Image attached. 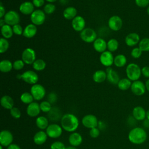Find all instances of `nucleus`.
<instances>
[{
  "label": "nucleus",
  "mask_w": 149,
  "mask_h": 149,
  "mask_svg": "<svg viewBox=\"0 0 149 149\" xmlns=\"http://www.w3.org/2000/svg\"><path fill=\"white\" fill-rule=\"evenodd\" d=\"M127 62L126 57L123 54H119L114 58L113 63L118 68L123 67Z\"/></svg>",
  "instance_id": "2f4dec72"
},
{
  "label": "nucleus",
  "mask_w": 149,
  "mask_h": 149,
  "mask_svg": "<svg viewBox=\"0 0 149 149\" xmlns=\"http://www.w3.org/2000/svg\"><path fill=\"white\" fill-rule=\"evenodd\" d=\"M45 13L40 9L34 10L30 16V20L33 24L40 26L44 23L45 20Z\"/></svg>",
  "instance_id": "6e6552de"
},
{
  "label": "nucleus",
  "mask_w": 149,
  "mask_h": 149,
  "mask_svg": "<svg viewBox=\"0 0 149 149\" xmlns=\"http://www.w3.org/2000/svg\"><path fill=\"white\" fill-rule=\"evenodd\" d=\"M36 124L37 127H38L40 129H41V130L46 129L49 125L48 119L44 116H38L36 119Z\"/></svg>",
  "instance_id": "c85d7f7f"
},
{
  "label": "nucleus",
  "mask_w": 149,
  "mask_h": 149,
  "mask_svg": "<svg viewBox=\"0 0 149 149\" xmlns=\"http://www.w3.org/2000/svg\"><path fill=\"white\" fill-rule=\"evenodd\" d=\"M41 111L40 104L36 102H33L28 105L26 112L30 117H36L39 115Z\"/></svg>",
  "instance_id": "a211bd4d"
},
{
  "label": "nucleus",
  "mask_w": 149,
  "mask_h": 149,
  "mask_svg": "<svg viewBox=\"0 0 149 149\" xmlns=\"http://www.w3.org/2000/svg\"><path fill=\"white\" fill-rule=\"evenodd\" d=\"M83 125L88 129L97 127L98 124V121L97 117L92 114L85 115L81 119Z\"/></svg>",
  "instance_id": "f8f14e48"
},
{
  "label": "nucleus",
  "mask_w": 149,
  "mask_h": 149,
  "mask_svg": "<svg viewBox=\"0 0 149 149\" xmlns=\"http://www.w3.org/2000/svg\"><path fill=\"white\" fill-rule=\"evenodd\" d=\"M13 136L12 133L8 130H3L0 133V144L3 147H8L12 144Z\"/></svg>",
  "instance_id": "ddd939ff"
},
{
  "label": "nucleus",
  "mask_w": 149,
  "mask_h": 149,
  "mask_svg": "<svg viewBox=\"0 0 149 149\" xmlns=\"http://www.w3.org/2000/svg\"><path fill=\"white\" fill-rule=\"evenodd\" d=\"M147 119L149 120V109L146 111V118Z\"/></svg>",
  "instance_id": "6e6d98bb"
},
{
  "label": "nucleus",
  "mask_w": 149,
  "mask_h": 149,
  "mask_svg": "<svg viewBox=\"0 0 149 149\" xmlns=\"http://www.w3.org/2000/svg\"><path fill=\"white\" fill-rule=\"evenodd\" d=\"M147 138L146 131L140 127L133 128L128 134L129 141L134 144H141L146 141Z\"/></svg>",
  "instance_id": "f03ea898"
},
{
  "label": "nucleus",
  "mask_w": 149,
  "mask_h": 149,
  "mask_svg": "<svg viewBox=\"0 0 149 149\" xmlns=\"http://www.w3.org/2000/svg\"><path fill=\"white\" fill-rule=\"evenodd\" d=\"M5 9L4 8V7L2 5V3H1V5H0V17L1 19L2 17H4L5 15Z\"/></svg>",
  "instance_id": "3c124183"
},
{
  "label": "nucleus",
  "mask_w": 149,
  "mask_h": 149,
  "mask_svg": "<svg viewBox=\"0 0 149 149\" xmlns=\"http://www.w3.org/2000/svg\"><path fill=\"white\" fill-rule=\"evenodd\" d=\"M5 22L4 19L1 18V19H0V26H1V27H2L3 25L5 24Z\"/></svg>",
  "instance_id": "5fc2aeb1"
},
{
  "label": "nucleus",
  "mask_w": 149,
  "mask_h": 149,
  "mask_svg": "<svg viewBox=\"0 0 149 149\" xmlns=\"http://www.w3.org/2000/svg\"><path fill=\"white\" fill-rule=\"evenodd\" d=\"M93 79L95 83H100L107 79V73L102 70H97L93 76Z\"/></svg>",
  "instance_id": "cd10ccee"
},
{
  "label": "nucleus",
  "mask_w": 149,
  "mask_h": 149,
  "mask_svg": "<svg viewBox=\"0 0 149 149\" xmlns=\"http://www.w3.org/2000/svg\"><path fill=\"white\" fill-rule=\"evenodd\" d=\"M37 26L31 23L27 25L24 29L23 36L26 38H32L37 33Z\"/></svg>",
  "instance_id": "393cba45"
},
{
  "label": "nucleus",
  "mask_w": 149,
  "mask_h": 149,
  "mask_svg": "<svg viewBox=\"0 0 149 149\" xmlns=\"http://www.w3.org/2000/svg\"><path fill=\"white\" fill-rule=\"evenodd\" d=\"M118 41L115 38H111L107 42V48L110 52H114L118 48Z\"/></svg>",
  "instance_id": "e433bc0d"
},
{
  "label": "nucleus",
  "mask_w": 149,
  "mask_h": 149,
  "mask_svg": "<svg viewBox=\"0 0 149 149\" xmlns=\"http://www.w3.org/2000/svg\"><path fill=\"white\" fill-rule=\"evenodd\" d=\"M139 47L143 52H149V38H143L139 43Z\"/></svg>",
  "instance_id": "c9c22d12"
},
{
  "label": "nucleus",
  "mask_w": 149,
  "mask_h": 149,
  "mask_svg": "<svg viewBox=\"0 0 149 149\" xmlns=\"http://www.w3.org/2000/svg\"><path fill=\"white\" fill-rule=\"evenodd\" d=\"M83 141V138L81 134L77 132H73L69 137V142L73 147L79 146Z\"/></svg>",
  "instance_id": "412c9836"
},
{
  "label": "nucleus",
  "mask_w": 149,
  "mask_h": 149,
  "mask_svg": "<svg viewBox=\"0 0 149 149\" xmlns=\"http://www.w3.org/2000/svg\"><path fill=\"white\" fill-rule=\"evenodd\" d=\"M3 148V146L2 145H0V149H2Z\"/></svg>",
  "instance_id": "052dcab7"
},
{
  "label": "nucleus",
  "mask_w": 149,
  "mask_h": 149,
  "mask_svg": "<svg viewBox=\"0 0 149 149\" xmlns=\"http://www.w3.org/2000/svg\"><path fill=\"white\" fill-rule=\"evenodd\" d=\"M34 6L33 2L30 1H26L23 2L19 7L20 12L24 15L31 14L34 10Z\"/></svg>",
  "instance_id": "4be33fe9"
},
{
  "label": "nucleus",
  "mask_w": 149,
  "mask_h": 149,
  "mask_svg": "<svg viewBox=\"0 0 149 149\" xmlns=\"http://www.w3.org/2000/svg\"><path fill=\"white\" fill-rule=\"evenodd\" d=\"M108 24L111 30L116 31L122 28L123 22L119 16L114 15L109 19Z\"/></svg>",
  "instance_id": "4468645a"
},
{
  "label": "nucleus",
  "mask_w": 149,
  "mask_h": 149,
  "mask_svg": "<svg viewBox=\"0 0 149 149\" xmlns=\"http://www.w3.org/2000/svg\"><path fill=\"white\" fill-rule=\"evenodd\" d=\"M93 47L96 51L102 53L107 48V43L104 39L98 38L93 42Z\"/></svg>",
  "instance_id": "5701e85b"
},
{
  "label": "nucleus",
  "mask_w": 149,
  "mask_h": 149,
  "mask_svg": "<svg viewBox=\"0 0 149 149\" xmlns=\"http://www.w3.org/2000/svg\"><path fill=\"white\" fill-rule=\"evenodd\" d=\"M9 47V41L5 38H1L0 39V53L2 54L6 52Z\"/></svg>",
  "instance_id": "4c0bfd02"
},
{
  "label": "nucleus",
  "mask_w": 149,
  "mask_h": 149,
  "mask_svg": "<svg viewBox=\"0 0 149 149\" xmlns=\"http://www.w3.org/2000/svg\"><path fill=\"white\" fill-rule=\"evenodd\" d=\"M81 39L86 42H93L97 39V33L91 28H86L80 32Z\"/></svg>",
  "instance_id": "39448f33"
},
{
  "label": "nucleus",
  "mask_w": 149,
  "mask_h": 149,
  "mask_svg": "<svg viewBox=\"0 0 149 149\" xmlns=\"http://www.w3.org/2000/svg\"><path fill=\"white\" fill-rule=\"evenodd\" d=\"M3 19L6 24L14 26L19 23L20 21V16L16 11L9 10L5 13Z\"/></svg>",
  "instance_id": "0eeeda50"
},
{
  "label": "nucleus",
  "mask_w": 149,
  "mask_h": 149,
  "mask_svg": "<svg viewBox=\"0 0 149 149\" xmlns=\"http://www.w3.org/2000/svg\"><path fill=\"white\" fill-rule=\"evenodd\" d=\"M1 34L3 37L6 39L10 38L13 36V29L10 25L5 24L2 27H1Z\"/></svg>",
  "instance_id": "7c9ffc66"
},
{
  "label": "nucleus",
  "mask_w": 149,
  "mask_h": 149,
  "mask_svg": "<svg viewBox=\"0 0 149 149\" xmlns=\"http://www.w3.org/2000/svg\"><path fill=\"white\" fill-rule=\"evenodd\" d=\"M85 25V20L81 16H76L72 21V27L76 31L81 32L84 29Z\"/></svg>",
  "instance_id": "f3484780"
},
{
  "label": "nucleus",
  "mask_w": 149,
  "mask_h": 149,
  "mask_svg": "<svg viewBox=\"0 0 149 149\" xmlns=\"http://www.w3.org/2000/svg\"><path fill=\"white\" fill-rule=\"evenodd\" d=\"M33 67L36 70L41 71L45 68L46 63L44 60L41 59H36L33 63Z\"/></svg>",
  "instance_id": "f704fd0d"
},
{
  "label": "nucleus",
  "mask_w": 149,
  "mask_h": 149,
  "mask_svg": "<svg viewBox=\"0 0 149 149\" xmlns=\"http://www.w3.org/2000/svg\"><path fill=\"white\" fill-rule=\"evenodd\" d=\"M66 149H77V148H76L75 147L70 146V147H66Z\"/></svg>",
  "instance_id": "4d7b16f0"
},
{
  "label": "nucleus",
  "mask_w": 149,
  "mask_h": 149,
  "mask_svg": "<svg viewBox=\"0 0 149 149\" xmlns=\"http://www.w3.org/2000/svg\"><path fill=\"white\" fill-rule=\"evenodd\" d=\"M142 51L139 48V47L134 48L131 51V56L134 59L139 58L142 55Z\"/></svg>",
  "instance_id": "a19ab883"
},
{
  "label": "nucleus",
  "mask_w": 149,
  "mask_h": 149,
  "mask_svg": "<svg viewBox=\"0 0 149 149\" xmlns=\"http://www.w3.org/2000/svg\"><path fill=\"white\" fill-rule=\"evenodd\" d=\"M19 79H22L26 83L30 84H35L38 80V74L33 70H27L23 74L19 76Z\"/></svg>",
  "instance_id": "1a4fd4ad"
},
{
  "label": "nucleus",
  "mask_w": 149,
  "mask_h": 149,
  "mask_svg": "<svg viewBox=\"0 0 149 149\" xmlns=\"http://www.w3.org/2000/svg\"><path fill=\"white\" fill-rule=\"evenodd\" d=\"M10 113L11 116L15 119H19L21 116V112L17 107H13L10 110Z\"/></svg>",
  "instance_id": "79ce46f5"
},
{
  "label": "nucleus",
  "mask_w": 149,
  "mask_h": 149,
  "mask_svg": "<svg viewBox=\"0 0 149 149\" xmlns=\"http://www.w3.org/2000/svg\"><path fill=\"white\" fill-rule=\"evenodd\" d=\"M100 61L102 65L107 67H110L113 63L114 61V58L111 52L109 51H105L101 53Z\"/></svg>",
  "instance_id": "2eb2a0df"
},
{
  "label": "nucleus",
  "mask_w": 149,
  "mask_h": 149,
  "mask_svg": "<svg viewBox=\"0 0 149 149\" xmlns=\"http://www.w3.org/2000/svg\"><path fill=\"white\" fill-rule=\"evenodd\" d=\"M147 13L148 15L149 16V6L147 7Z\"/></svg>",
  "instance_id": "bf43d9fd"
},
{
  "label": "nucleus",
  "mask_w": 149,
  "mask_h": 149,
  "mask_svg": "<svg viewBox=\"0 0 149 149\" xmlns=\"http://www.w3.org/2000/svg\"><path fill=\"white\" fill-rule=\"evenodd\" d=\"M132 115L136 120H143L146 118V111L143 107L141 106H137L133 108Z\"/></svg>",
  "instance_id": "aec40b11"
},
{
  "label": "nucleus",
  "mask_w": 149,
  "mask_h": 149,
  "mask_svg": "<svg viewBox=\"0 0 149 149\" xmlns=\"http://www.w3.org/2000/svg\"><path fill=\"white\" fill-rule=\"evenodd\" d=\"M47 137L48 136L46 132L40 130L34 134L33 137V141L37 145H42L47 141Z\"/></svg>",
  "instance_id": "b1692460"
},
{
  "label": "nucleus",
  "mask_w": 149,
  "mask_h": 149,
  "mask_svg": "<svg viewBox=\"0 0 149 149\" xmlns=\"http://www.w3.org/2000/svg\"><path fill=\"white\" fill-rule=\"evenodd\" d=\"M141 74L143 76L147 78L148 79H149V66H145L141 68Z\"/></svg>",
  "instance_id": "09e8293b"
},
{
  "label": "nucleus",
  "mask_w": 149,
  "mask_h": 149,
  "mask_svg": "<svg viewBox=\"0 0 149 149\" xmlns=\"http://www.w3.org/2000/svg\"><path fill=\"white\" fill-rule=\"evenodd\" d=\"M105 72L107 73V80L112 84H118V82L120 80L119 79V76L118 73L111 67H108L106 69Z\"/></svg>",
  "instance_id": "dca6fc26"
},
{
  "label": "nucleus",
  "mask_w": 149,
  "mask_h": 149,
  "mask_svg": "<svg viewBox=\"0 0 149 149\" xmlns=\"http://www.w3.org/2000/svg\"><path fill=\"white\" fill-rule=\"evenodd\" d=\"M130 89L134 95L137 96L143 95L144 94L146 91L147 90L145 83L139 80L133 81L130 87Z\"/></svg>",
  "instance_id": "9b49d317"
},
{
  "label": "nucleus",
  "mask_w": 149,
  "mask_h": 149,
  "mask_svg": "<svg viewBox=\"0 0 149 149\" xmlns=\"http://www.w3.org/2000/svg\"><path fill=\"white\" fill-rule=\"evenodd\" d=\"M1 104L5 109L10 110L14 107V101L11 97L7 95H3L1 99Z\"/></svg>",
  "instance_id": "a878e982"
},
{
  "label": "nucleus",
  "mask_w": 149,
  "mask_h": 149,
  "mask_svg": "<svg viewBox=\"0 0 149 149\" xmlns=\"http://www.w3.org/2000/svg\"><path fill=\"white\" fill-rule=\"evenodd\" d=\"M126 73L129 80L134 81L140 79L141 74V69L138 65L130 63L126 66Z\"/></svg>",
  "instance_id": "7ed1b4c3"
},
{
  "label": "nucleus",
  "mask_w": 149,
  "mask_h": 149,
  "mask_svg": "<svg viewBox=\"0 0 149 149\" xmlns=\"http://www.w3.org/2000/svg\"><path fill=\"white\" fill-rule=\"evenodd\" d=\"M24 66V62L23 61V60H20V59L15 61L13 63V68L17 70L22 69Z\"/></svg>",
  "instance_id": "c03bdc74"
},
{
  "label": "nucleus",
  "mask_w": 149,
  "mask_h": 149,
  "mask_svg": "<svg viewBox=\"0 0 149 149\" xmlns=\"http://www.w3.org/2000/svg\"><path fill=\"white\" fill-rule=\"evenodd\" d=\"M45 0H33V3L34 6L37 8H40L44 4Z\"/></svg>",
  "instance_id": "8fccbe9b"
},
{
  "label": "nucleus",
  "mask_w": 149,
  "mask_h": 149,
  "mask_svg": "<svg viewBox=\"0 0 149 149\" xmlns=\"http://www.w3.org/2000/svg\"><path fill=\"white\" fill-rule=\"evenodd\" d=\"M145 85H146V90L149 92V79L147 80V81L145 83Z\"/></svg>",
  "instance_id": "864d4df0"
},
{
  "label": "nucleus",
  "mask_w": 149,
  "mask_h": 149,
  "mask_svg": "<svg viewBox=\"0 0 149 149\" xmlns=\"http://www.w3.org/2000/svg\"><path fill=\"white\" fill-rule=\"evenodd\" d=\"M77 15V10L73 6H69L65 8L63 10V15L64 17L68 20L73 19Z\"/></svg>",
  "instance_id": "bb28decb"
},
{
  "label": "nucleus",
  "mask_w": 149,
  "mask_h": 149,
  "mask_svg": "<svg viewBox=\"0 0 149 149\" xmlns=\"http://www.w3.org/2000/svg\"><path fill=\"white\" fill-rule=\"evenodd\" d=\"M140 38L136 33H130L125 37V43L129 47H133L139 43Z\"/></svg>",
  "instance_id": "6ab92c4d"
},
{
  "label": "nucleus",
  "mask_w": 149,
  "mask_h": 149,
  "mask_svg": "<svg viewBox=\"0 0 149 149\" xmlns=\"http://www.w3.org/2000/svg\"><path fill=\"white\" fill-rule=\"evenodd\" d=\"M135 3L140 8H146L149 5V0H135Z\"/></svg>",
  "instance_id": "49530a36"
},
{
  "label": "nucleus",
  "mask_w": 149,
  "mask_h": 149,
  "mask_svg": "<svg viewBox=\"0 0 149 149\" xmlns=\"http://www.w3.org/2000/svg\"><path fill=\"white\" fill-rule=\"evenodd\" d=\"M12 29H13V33L16 35L20 36V35L23 34V33L24 30H23L22 27L19 24H17L13 26Z\"/></svg>",
  "instance_id": "a18cd8bd"
},
{
  "label": "nucleus",
  "mask_w": 149,
  "mask_h": 149,
  "mask_svg": "<svg viewBox=\"0 0 149 149\" xmlns=\"http://www.w3.org/2000/svg\"><path fill=\"white\" fill-rule=\"evenodd\" d=\"M30 93L32 94L34 100L40 101L45 95V88L40 84H33L30 88Z\"/></svg>",
  "instance_id": "20e7f679"
},
{
  "label": "nucleus",
  "mask_w": 149,
  "mask_h": 149,
  "mask_svg": "<svg viewBox=\"0 0 149 149\" xmlns=\"http://www.w3.org/2000/svg\"><path fill=\"white\" fill-rule=\"evenodd\" d=\"M45 132L47 136L51 138H58L62 133V127L58 124H51L49 125L46 129Z\"/></svg>",
  "instance_id": "423d86ee"
},
{
  "label": "nucleus",
  "mask_w": 149,
  "mask_h": 149,
  "mask_svg": "<svg viewBox=\"0 0 149 149\" xmlns=\"http://www.w3.org/2000/svg\"><path fill=\"white\" fill-rule=\"evenodd\" d=\"M55 5L52 3H48L44 7V12L47 14H51L55 10Z\"/></svg>",
  "instance_id": "ea45409f"
},
{
  "label": "nucleus",
  "mask_w": 149,
  "mask_h": 149,
  "mask_svg": "<svg viewBox=\"0 0 149 149\" xmlns=\"http://www.w3.org/2000/svg\"><path fill=\"white\" fill-rule=\"evenodd\" d=\"M36 55L34 49L31 48H26L22 52V60L26 64L31 65L34 63L36 59Z\"/></svg>",
  "instance_id": "9d476101"
},
{
  "label": "nucleus",
  "mask_w": 149,
  "mask_h": 149,
  "mask_svg": "<svg viewBox=\"0 0 149 149\" xmlns=\"http://www.w3.org/2000/svg\"><path fill=\"white\" fill-rule=\"evenodd\" d=\"M34 98L32 94L28 92H24L20 95V100L21 101L26 104H30V103L33 102Z\"/></svg>",
  "instance_id": "72a5a7b5"
},
{
  "label": "nucleus",
  "mask_w": 149,
  "mask_h": 149,
  "mask_svg": "<svg viewBox=\"0 0 149 149\" xmlns=\"http://www.w3.org/2000/svg\"><path fill=\"white\" fill-rule=\"evenodd\" d=\"M13 68V63L8 59H4L0 62V70L3 73L10 72Z\"/></svg>",
  "instance_id": "c756f323"
},
{
  "label": "nucleus",
  "mask_w": 149,
  "mask_h": 149,
  "mask_svg": "<svg viewBox=\"0 0 149 149\" xmlns=\"http://www.w3.org/2000/svg\"><path fill=\"white\" fill-rule=\"evenodd\" d=\"M100 130L97 127H94L90 129L89 132V134L92 138H97L100 135Z\"/></svg>",
  "instance_id": "de8ad7c7"
},
{
  "label": "nucleus",
  "mask_w": 149,
  "mask_h": 149,
  "mask_svg": "<svg viewBox=\"0 0 149 149\" xmlns=\"http://www.w3.org/2000/svg\"><path fill=\"white\" fill-rule=\"evenodd\" d=\"M62 129L68 132H74L79 127V121L76 116L72 113L63 115L61 120Z\"/></svg>",
  "instance_id": "f257e3e1"
},
{
  "label": "nucleus",
  "mask_w": 149,
  "mask_h": 149,
  "mask_svg": "<svg viewBox=\"0 0 149 149\" xmlns=\"http://www.w3.org/2000/svg\"><path fill=\"white\" fill-rule=\"evenodd\" d=\"M45 1H47V2H48L52 3V2H55L56 0H45Z\"/></svg>",
  "instance_id": "13d9d810"
},
{
  "label": "nucleus",
  "mask_w": 149,
  "mask_h": 149,
  "mask_svg": "<svg viewBox=\"0 0 149 149\" xmlns=\"http://www.w3.org/2000/svg\"><path fill=\"white\" fill-rule=\"evenodd\" d=\"M132 83L131 80L128 78H123L119 80L117 85L120 90L125 91L130 88Z\"/></svg>",
  "instance_id": "473e14b6"
},
{
  "label": "nucleus",
  "mask_w": 149,
  "mask_h": 149,
  "mask_svg": "<svg viewBox=\"0 0 149 149\" xmlns=\"http://www.w3.org/2000/svg\"><path fill=\"white\" fill-rule=\"evenodd\" d=\"M40 107L41 111L43 112H49L52 109L51 102L47 101H42L40 104Z\"/></svg>",
  "instance_id": "58836bf2"
},
{
  "label": "nucleus",
  "mask_w": 149,
  "mask_h": 149,
  "mask_svg": "<svg viewBox=\"0 0 149 149\" xmlns=\"http://www.w3.org/2000/svg\"><path fill=\"white\" fill-rule=\"evenodd\" d=\"M7 149H21V148L16 144H11L7 147Z\"/></svg>",
  "instance_id": "603ef678"
},
{
  "label": "nucleus",
  "mask_w": 149,
  "mask_h": 149,
  "mask_svg": "<svg viewBox=\"0 0 149 149\" xmlns=\"http://www.w3.org/2000/svg\"><path fill=\"white\" fill-rule=\"evenodd\" d=\"M50 148L51 149H66L65 144L59 141H56L52 143Z\"/></svg>",
  "instance_id": "37998d69"
}]
</instances>
